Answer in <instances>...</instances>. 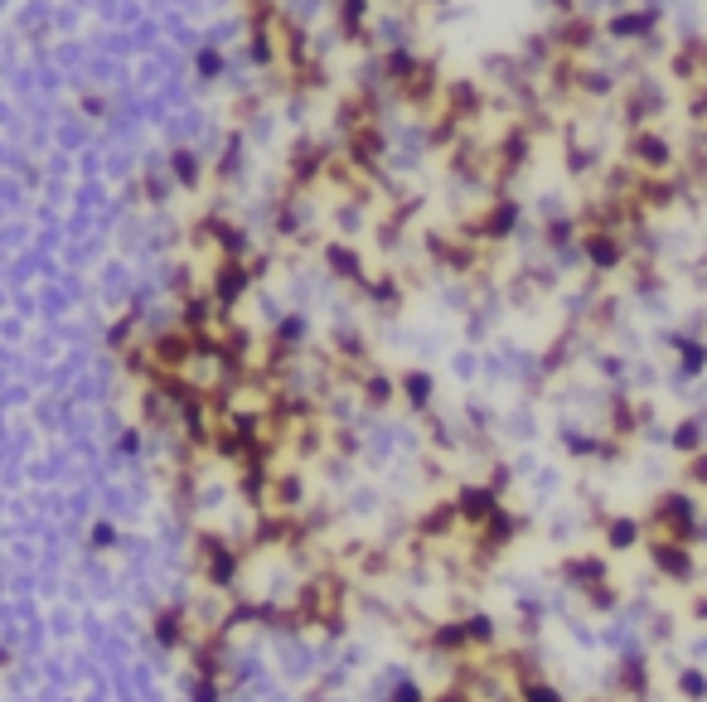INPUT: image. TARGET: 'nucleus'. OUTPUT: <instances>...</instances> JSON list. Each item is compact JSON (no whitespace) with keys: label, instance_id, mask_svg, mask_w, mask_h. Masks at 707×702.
Instances as JSON below:
<instances>
[{"label":"nucleus","instance_id":"obj_1","mask_svg":"<svg viewBox=\"0 0 707 702\" xmlns=\"http://www.w3.org/2000/svg\"><path fill=\"white\" fill-rule=\"evenodd\" d=\"M345 605H349V577L339 567H320L315 577H306V586L296 591V615L306 629L320 635H345Z\"/></svg>","mask_w":707,"mask_h":702},{"label":"nucleus","instance_id":"obj_2","mask_svg":"<svg viewBox=\"0 0 707 702\" xmlns=\"http://www.w3.org/2000/svg\"><path fill=\"white\" fill-rule=\"evenodd\" d=\"M640 518H644V533H650V538L684 542V548L707 542V524H703V508L693 500V490H660Z\"/></svg>","mask_w":707,"mask_h":702},{"label":"nucleus","instance_id":"obj_3","mask_svg":"<svg viewBox=\"0 0 707 702\" xmlns=\"http://www.w3.org/2000/svg\"><path fill=\"white\" fill-rule=\"evenodd\" d=\"M242 557L248 552H242L238 542H228L224 533H214V528L194 533V567H199V577H204V586L209 591H233L238 586Z\"/></svg>","mask_w":707,"mask_h":702},{"label":"nucleus","instance_id":"obj_4","mask_svg":"<svg viewBox=\"0 0 707 702\" xmlns=\"http://www.w3.org/2000/svg\"><path fill=\"white\" fill-rule=\"evenodd\" d=\"M644 557H650V572L668 581V586H693L698 581V552L684 548V542L644 538Z\"/></svg>","mask_w":707,"mask_h":702},{"label":"nucleus","instance_id":"obj_5","mask_svg":"<svg viewBox=\"0 0 707 702\" xmlns=\"http://www.w3.org/2000/svg\"><path fill=\"white\" fill-rule=\"evenodd\" d=\"M611 698L620 702H654V663H650V654L630 645L626 654L616 659V669H611Z\"/></svg>","mask_w":707,"mask_h":702},{"label":"nucleus","instance_id":"obj_6","mask_svg":"<svg viewBox=\"0 0 707 702\" xmlns=\"http://www.w3.org/2000/svg\"><path fill=\"white\" fill-rule=\"evenodd\" d=\"M194 611L189 605H165V611L151 615V645L161 654H185L194 645Z\"/></svg>","mask_w":707,"mask_h":702},{"label":"nucleus","instance_id":"obj_7","mask_svg":"<svg viewBox=\"0 0 707 702\" xmlns=\"http://www.w3.org/2000/svg\"><path fill=\"white\" fill-rule=\"evenodd\" d=\"M456 538H460L456 500H436L432 508H422L417 524H412V552H426V542H456Z\"/></svg>","mask_w":707,"mask_h":702},{"label":"nucleus","instance_id":"obj_8","mask_svg":"<svg viewBox=\"0 0 707 702\" xmlns=\"http://www.w3.org/2000/svg\"><path fill=\"white\" fill-rule=\"evenodd\" d=\"M557 577H563V586H572L577 596L596 591L601 581H616L611 577V557L606 552H567L563 562H557Z\"/></svg>","mask_w":707,"mask_h":702},{"label":"nucleus","instance_id":"obj_9","mask_svg":"<svg viewBox=\"0 0 707 702\" xmlns=\"http://www.w3.org/2000/svg\"><path fill=\"white\" fill-rule=\"evenodd\" d=\"M450 500H456V514H460V528H485L490 524V518L499 514V508H504V500H499V494L490 490V484L485 480H475V484H460L456 494H450Z\"/></svg>","mask_w":707,"mask_h":702},{"label":"nucleus","instance_id":"obj_10","mask_svg":"<svg viewBox=\"0 0 707 702\" xmlns=\"http://www.w3.org/2000/svg\"><path fill=\"white\" fill-rule=\"evenodd\" d=\"M267 508H282V514H306V475L301 470H272V490H267Z\"/></svg>","mask_w":707,"mask_h":702},{"label":"nucleus","instance_id":"obj_11","mask_svg":"<svg viewBox=\"0 0 707 702\" xmlns=\"http://www.w3.org/2000/svg\"><path fill=\"white\" fill-rule=\"evenodd\" d=\"M601 538H606V552H630V548H644V518L640 514H611L601 524Z\"/></svg>","mask_w":707,"mask_h":702},{"label":"nucleus","instance_id":"obj_12","mask_svg":"<svg viewBox=\"0 0 707 702\" xmlns=\"http://www.w3.org/2000/svg\"><path fill=\"white\" fill-rule=\"evenodd\" d=\"M668 446H674V456H698L707 451V412H693V417L674 421V431H668Z\"/></svg>","mask_w":707,"mask_h":702},{"label":"nucleus","instance_id":"obj_13","mask_svg":"<svg viewBox=\"0 0 707 702\" xmlns=\"http://www.w3.org/2000/svg\"><path fill=\"white\" fill-rule=\"evenodd\" d=\"M460 625H466L470 654H494V649H499V621H494V615L466 611V615H460Z\"/></svg>","mask_w":707,"mask_h":702},{"label":"nucleus","instance_id":"obj_14","mask_svg":"<svg viewBox=\"0 0 707 702\" xmlns=\"http://www.w3.org/2000/svg\"><path fill=\"white\" fill-rule=\"evenodd\" d=\"M674 354H678V373H684V379H698V373L707 369V344H703V339L678 334L674 339Z\"/></svg>","mask_w":707,"mask_h":702},{"label":"nucleus","instance_id":"obj_15","mask_svg":"<svg viewBox=\"0 0 707 702\" xmlns=\"http://www.w3.org/2000/svg\"><path fill=\"white\" fill-rule=\"evenodd\" d=\"M587 257H591L596 272H611V266H620V257H626V248H620L611 233H591L587 238Z\"/></svg>","mask_w":707,"mask_h":702},{"label":"nucleus","instance_id":"obj_16","mask_svg":"<svg viewBox=\"0 0 707 702\" xmlns=\"http://www.w3.org/2000/svg\"><path fill=\"white\" fill-rule=\"evenodd\" d=\"M674 693L684 702H707V669H698V663H688V669H678L674 678Z\"/></svg>","mask_w":707,"mask_h":702},{"label":"nucleus","instance_id":"obj_17","mask_svg":"<svg viewBox=\"0 0 707 702\" xmlns=\"http://www.w3.org/2000/svg\"><path fill=\"white\" fill-rule=\"evenodd\" d=\"M581 601H587V611H591V615H616V611H620V601H626V596H620L616 581H601V586L587 591Z\"/></svg>","mask_w":707,"mask_h":702},{"label":"nucleus","instance_id":"obj_18","mask_svg":"<svg viewBox=\"0 0 707 702\" xmlns=\"http://www.w3.org/2000/svg\"><path fill=\"white\" fill-rule=\"evenodd\" d=\"M519 702H567V693L557 683H547V678H529V683L514 688Z\"/></svg>","mask_w":707,"mask_h":702},{"label":"nucleus","instance_id":"obj_19","mask_svg":"<svg viewBox=\"0 0 707 702\" xmlns=\"http://www.w3.org/2000/svg\"><path fill=\"white\" fill-rule=\"evenodd\" d=\"M635 161L650 165V169H660V165H668V145L660 136H640L635 141Z\"/></svg>","mask_w":707,"mask_h":702},{"label":"nucleus","instance_id":"obj_20","mask_svg":"<svg viewBox=\"0 0 707 702\" xmlns=\"http://www.w3.org/2000/svg\"><path fill=\"white\" fill-rule=\"evenodd\" d=\"M684 490L707 494V451H698V456L684 460Z\"/></svg>","mask_w":707,"mask_h":702},{"label":"nucleus","instance_id":"obj_21","mask_svg":"<svg viewBox=\"0 0 707 702\" xmlns=\"http://www.w3.org/2000/svg\"><path fill=\"white\" fill-rule=\"evenodd\" d=\"M117 542H121V528H117V524H107V518H97L93 533H88V548H93V552H112Z\"/></svg>","mask_w":707,"mask_h":702},{"label":"nucleus","instance_id":"obj_22","mask_svg":"<svg viewBox=\"0 0 707 702\" xmlns=\"http://www.w3.org/2000/svg\"><path fill=\"white\" fill-rule=\"evenodd\" d=\"M644 629H650V639H654V645H668V639L678 635V621H674V615H668V611H654V615H650V625H644Z\"/></svg>","mask_w":707,"mask_h":702},{"label":"nucleus","instance_id":"obj_23","mask_svg":"<svg viewBox=\"0 0 707 702\" xmlns=\"http://www.w3.org/2000/svg\"><path fill=\"white\" fill-rule=\"evenodd\" d=\"M228 683H209V678H189V702H224Z\"/></svg>","mask_w":707,"mask_h":702},{"label":"nucleus","instance_id":"obj_24","mask_svg":"<svg viewBox=\"0 0 707 702\" xmlns=\"http://www.w3.org/2000/svg\"><path fill=\"white\" fill-rule=\"evenodd\" d=\"M485 484H490V490L499 494V500H504V494H509V484H514V470H509L504 460H494V465H490V475H485Z\"/></svg>","mask_w":707,"mask_h":702},{"label":"nucleus","instance_id":"obj_25","mask_svg":"<svg viewBox=\"0 0 707 702\" xmlns=\"http://www.w3.org/2000/svg\"><path fill=\"white\" fill-rule=\"evenodd\" d=\"M242 282H248V276H242L238 266H228V272L218 276V300H238V290H242Z\"/></svg>","mask_w":707,"mask_h":702},{"label":"nucleus","instance_id":"obj_26","mask_svg":"<svg viewBox=\"0 0 707 702\" xmlns=\"http://www.w3.org/2000/svg\"><path fill=\"white\" fill-rule=\"evenodd\" d=\"M388 702H432V698H426V688H422V683H412V678H402V683L393 688V698H388Z\"/></svg>","mask_w":707,"mask_h":702},{"label":"nucleus","instance_id":"obj_27","mask_svg":"<svg viewBox=\"0 0 707 702\" xmlns=\"http://www.w3.org/2000/svg\"><path fill=\"white\" fill-rule=\"evenodd\" d=\"M402 383H407V397H412V403H426V397H432V379H426V373H407V379H402Z\"/></svg>","mask_w":707,"mask_h":702},{"label":"nucleus","instance_id":"obj_28","mask_svg":"<svg viewBox=\"0 0 707 702\" xmlns=\"http://www.w3.org/2000/svg\"><path fill=\"white\" fill-rule=\"evenodd\" d=\"M432 702H485V698H475L470 688H460V683H450V688H442Z\"/></svg>","mask_w":707,"mask_h":702},{"label":"nucleus","instance_id":"obj_29","mask_svg":"<svg viewBox=\"0 0 707 702\" xmlns=\"http://www.w3.org/2000/svg\"><path fill=\"white\" fill-rule=\"evenodd\" d=\"M688 621H693V625H707V591H693V601H688Z\"/></svg>","mask_w":707,"mask_h":702},{"label":"nucleus","instance_id":"obj_30","mask_svg":"<svg viewBox=\"0 0 707 702\" xmlns=\"http://www.w3.org/2000/svg\"><path fill=\"white\" fill-rule=\"evenodd\" d=\"M388 397H393V383H388V379H369V403L378 407V403H388Z\"/></svg>","mask_w":707,"mask_h":702},{"label":"nucleus","instance_id":"obj_31","mask_svg":"<svg viewBox=\"0 0 707 702\" xmlns=\"http://www.w3.org/2000/svg\"><path fill=\"white\" fill-rule=\"evenodd\" d=\"M10 669H15V649H10V645H0V678H6Z\"/></svg>","mask_w":707,"mask_h":702},{"label":"nucleus","instance_id":"obj_32","mask_svg":"<svg viewBox=\"0 0 707 702\" xmlns=\"http://www.w3.org/2000/svg\"><path fill=\"white\" fill-rule=\"evenodd\" d=\"M121 451L137 456V451H141V436H137V431H127V436H121Z\"/></svg>","mask_w":707,"mask_h":702}]
</instances>
